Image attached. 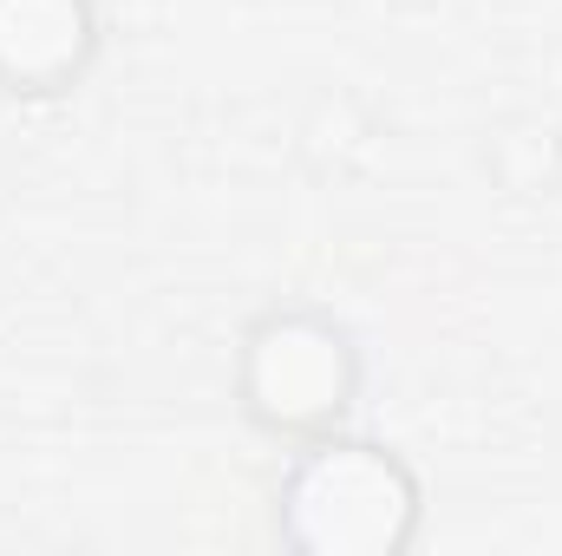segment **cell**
I'll return each instance as SVG.
<instances>
[{
    "label": "cell",
    "mask_w": 562,
    "mask_h": 556,
    "mask_svg": "<svg viewBox=\"0 0 562 556\" xmlns=\"http://www.w3.org/2000/svg\"><path fill=\"white\" fill-rule=\"evenodd\" d=\"M367 387V354L353 327L327 308L276 301L236 341V407L269 438H321L340 432Z\"/></svg>",
    "instance_id": "obj_2"
},
{
    "label": "cell",
    "mask_w": 562,
    "mask_h": 556,
    "mask_svg": "<svg viewBox=\"0 0 562 556\" xmlns=\"http://www.w3.org/2000/svg\"><path fill=\"white\" fill-rule=\"evenodd\" d=\"M105 46L99 0H0V92L66 99Z\"/></svg>",
    "instance_id": "obj_3"
},
{
    "label": "cell",
    "mask_w": 562,
    "mask_h": 556,
    "mask_svg": "<svg viewBox=\"0 0 562 556\" xmlns=\"http://www.w3.org/2000/svg\"><path fill=\"white\" fill-rule=\"evenodd\" d=\"M425 524L419 471L360 432L301 438L276 485V544L294 556H406Z\"/></svg>",
    "instance_id": "obj_1"
}]
</instances>
